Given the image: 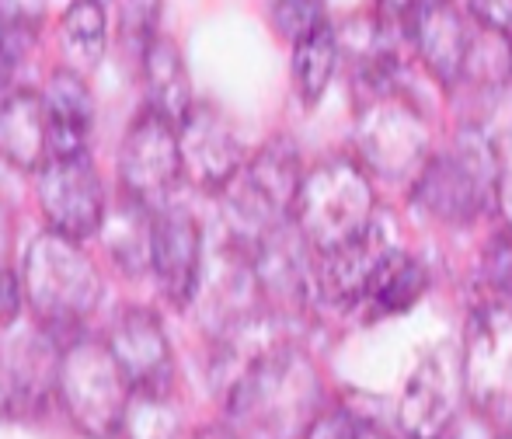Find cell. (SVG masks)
I'll list each match as a JSON object with an SVG mask.
<instances>
[{"instance_id": "1", "label": "cell", "mask_w": 512, "mask_h": 439, "mask_svg": "<svg viewBox=\"0 0 512 439\" xmlns=\"http://www.w3.org/2000/svg\"><path fill=\"white\" fill-rule=\"evenodd\" d=\"M411 196L425 213L446 223L478 220L499 199V157L492 140L478 126L460 129L446 154L422 164Z\"/></svg>"}, {"instance_id": "2", "label": "cell", "mask_w": 512, "mask_h": 439, "mask_svg": "<svg viewBox=\"0 0 512 439\" xmlns=\"http://www.w3.org/2000/svg\"><path fill=\"white\" fill-rule=\"evenodd\" d=\"M373 217H377L373 185L366 171L349 157H331L300 178L297 199H293V227L300 230L314 255L349 244L370 227Z\"/></svg>"}, {"instance_id": "3", "label": "cell", "mask_w": 512, "mask_h": 439, "mask_svg": "<svg viewBox=\"0 0 512 439\" xmlns=\"http://www.w3.org/2000/svg\"><path fill=\"white\" fill-rule=\"evenodd\" d=\"M25 290L35 314L53 328L56 338L95 311L102 297V279L74 237L46 230L28 244Z\"/></svg>"}, {"instance_id": "4", "label": "cell", "mask_w": 512, "mask_h": 439, "mask_svg": "<svg viewBox=\"0 0 512 439\" xmlns=\"http://www.w3.org/2000/svg\"><path fill=\"white\" fill-rule=\"evenodd\" d=\"M300 154L290 140H276L227 182V220L234 241L251 251L265 234L293 220L300 189Z\"/></svg>"}, {"instance_id": "5", "label": "cell", "mask_w": 512, "mask_h": 439, "mask_svg": "<svg viewBox=\"0 0 512 439\" xmlns=\"http://www.w3.org/2000/svg\"><path fill=\"white\" fill-rule=\"evenodd\" d=\"M56 391H60L70 422L95 439L119 433L129 398H133L108 345L95 338H77L60 352Z\"/></svg>"}, {"instance_id": "6", "label": "cell", "mask_w": 512, "mask_h": 439, "mask_svg": "<svg viewBox=\"0 0 512 439\" xmlns=\"http://www.w3.org/2000/svg\"><path fill=\"white\" fill-rule=\"evenodd\" d=\"M464 394L481 415L512 422V300L488 297L467 321L460 349Z\"/></svg>"}, {"instance_id": "7", "label": "cell", "mask_w": 512, "mask_h": 439, "mask_svg": "<svg viewBox=\"0 0 512 439\" xmlns=\"http://www.w3.org/2000/svg\"><path fill=\"white\" fill-rule=\"evenodd\" d=\"M359 154L384 178H411L429 161V126L391 88L370 91L356 126Z\"/></svg>"}, {"instance_id": "8", "label": "cell", "mask_w": 512, "mask_h": 439, "mask_svg": "<svg viewBox=\"0 0 512 439\" xmlns=\"http://www.w3.org/2000/svg\"><path fill=\"white\" fill-rule=\"evenodd\" d=\"M35 171H39L35 189H39V203L49 227L60 230L63 237H74V241H84V237L102 230L105 192L88 150L67 157H46Z\"/></svg>"}, {"instance_id": "9", "label": "cell", "mask_w": 512, "mask_h": 439, "mask_svg": "<svg viewBox=\"0 0 512 439\" xmlns=\"http://www.w3.org/2000/svg\"><path fill=\"white\" fill-rule=\"evenodd\" d=\"M119 171L133 203L147 206V210L168 206L171 192L182 178L175 126L150 109L140 119H133V126L126 129V140H122Z\"/></svg>"}, {"instance_id": "10", "label": "cell", "mask_w": 512, "mask_h": 439, "mask_svg": "<svg viewBox=\"0 0 512 439\" xmlns=\"http://www.w3.org/2000/svg\"><path fill=\"white\" fill-rule=\"evenodd\" d=\"M464 401L460 352L436 349L415 366L398 405V426L408 439H443Z\"/></svg>"}, {"instance_id": "11", "label": "cell", "mask_w": 512, "mask_h": 439, "mask_svg": "<svg viewBox=\"0 0 512 439\" xmlns=\"http://www.w3.org/2000/svg\"><path fill=\"white\" fill-rule=\"evenodd\" d=\"M105 345L119 363L133 398H168L175 384V356L154 314L140 307L119 314Z\"/></svg>"}, {"instance_id": "12", "label": "cell", "mask_w": 512, "mask_h": 439, "mask_svg": "<svg viewBox=\"0 0 512 439\" xmlns=\"http://www.w3.org/2000/svg\"><path fill=\"white\" fill-rule=\"evenodd\" d=\"M150 269L168 300L185 307L203 276V230L182 206H161L150 220Z\"/></svg>"}, {"instance_id": "13", "label": "cell", "mask_w": 512, "mask_h": 439, "mask_svg": "<svg viewBox=\"0 0 512 439\" xmlns=\"http://www.w3.org/2000/svg\"><path fill=\"white\" fill-rule=\"evenodd\" d=\"M175 133L185 175L209 192L227 189V182L244 164V147L234 126L209 105H192L189 115L175 126Z\"/></svg>"}, {"instance_id": "14", "label": "cell", "mask_w": 512, "mask_h": 439, "mask_svg": "<svg viewBox=\"0 0 512 439\" xmlns=\"http://www.w3.org/2000/svg\"><path fill=\"white\" fill-rule=\"evenodd\" d=\"M471 25L453 0H422L408 18V39L439 84L457 88L464 56L471 46Z\"/></svg>"}, {"instance_id": "15", "label": "cell", "mask_w": 512, "mask_h": 439, "mask_svg": "<svg viewBox=\"0 0 512 439\" xmlns=\"http://www.w3.org/2000/svg\"><path fill=\"white\" fill-rule=\"evenodd\" d=\"M60 352L53 335L18 331L0 342V412H25L46 398L49 384H56Z\"/></svg>"}, {"instance_id": "16", "label": "cell", "mask_w": 512, "mask_h": 439, "mask_svg": "<svg viewBox=\"0 0 512 439\" xmlns=\"http://www.w3.org/2000/svg\"><path fill=\"white\" fill-rule=\"evenodd\" d=\"M42 112H46V143L49 157L84 154L95 122V102L88 95V84L74 70H56L42 95Z\"/></svg>"}, {"instance_id": "17", "label": "cell", "mask_w": 512, "mask_h": 439, "mask_svg": "<svg viewBox=\"0 0 512 439\" xmlns=\"http://www.w3.org/2000/svg\"><path fill=\"white\" fill-rule=\"evenodd\" d=\"M429 286V272L418 262L415 255L401 251L398 244L380 255V262L373 265V272L366 276L363 297H359V307L373 314V318H391V314H401L415 304L418 297Z\"/></svg>"}, {"instance_id": "18", "label": "cell", "mask_w": 512, "mask_h": 439, "mask_svg": "<svg viewBox=\"0 0 512 439\" xmlns=\"http://www.w3.org/2000/svg\"><path fill=\"white\" fill-rule=\"evenodd\" d=\"M0 157H7L21 171H35L49 157L42 95L14 91L4 98L0 105Z\"/></svg>"}, {"instance_id": "19", "label": "cell", "mask_w": 512, "mask_h": 439, "mask_svg": "<svg viewBox=\"0 0 512 439\" xmlns=\"http://www.w3.org/2000/svg\"><path fill=\"white\" fill-rule=\"evenodd\" d=\"M143 84H147V109L164 122L178 126L192 109V84L185 74L182 53L168 39H150L143 49Z\"/></svg>"}, {"instance_id": "20", "label": "cell", "mask_w": 512, "mask_h": 439, "mask_svg": "<svg viewBox=\"0 0 512 439\" xmlns=\"http://www.w3.org/2000/svg\"><path fill=\"white\" fill-rule=\"evenodd\" d=\"M335 67H338V39L328 21H321L314 32H307L304 39L293 42V81H297L304 105L321 102L331 77H335Z\"/></svg>"}, {"instance_id": "21", "label": "cell", "mask_w": 512, "mask_h": 439, "mask_svg": "<svg viewBox=\"0 0 512 439\" xmlns=\"http://www.w3.org/2000/svg\"><path fill=\"white\" fill-rule=\"evenodd\" d=\"M63 49L77 67H95L105 53V7L98 0H74L63 14Z\"/></svg>"}, {"instance_id": "22", "label": "cell", "mask_w": 512, "mask_h": 439, "mask_svg": "<svg viewBox=\"0 0 512 439\" xmlns=\"http://www.w3.org/2000/svg\"><path fill=\"white\" fill-rule=\"evenodd\" d=\"M509 74H512L509 32H495V28L478 25V32L471 35V46H467L460 81L481 84V88H499Z\"/></svg>"}, {"instance_id": "23", "label": "cell", "mask_w": 512, "mask_h": 439, "mask_svg": "<svg viewBox=\"0 0 512 439\" xmlns=\"http://www.w3.org/2000/svg\"><path fill=\"white\" fill-rule=\"evenodd\" d=\"M150 220H154V210L133 203V199L115 213V223L108 230V251L126 272L150 269Z\"/></svg>"}, {"instance_id": "24", "label": "cell", "mask_w": 512, "mask_h": 439, "mask_svg": "<svg viewBox=\"0 0 512 439\" xmlns=\"http://www.w3.org/2000/svg\"><path fill=\"white\" fill-rule=\"evenodd\" d=\"M122 429H126V439H175L178 419L164 405V398H129Z\"/></svg>"}, {"instance_id": "25", "label": "cell", "mask_w": 512, "mask_h": 439, "mask_svg": "<svg viewBox=\"0 0 512 439\" xmlns=\"http://www.w3.org/2000/svg\"><path fill=\"white\" fill-rule=\"evenodd\" d=\"M304 439H387V433L349 408H331V412H317Z\"/></svg>"}, {"instance_id": "26", "label": "cell", "mask_w": 512, "mask_h": 439, "mask_svg": "<svg viewBox=\"0 0 512 439\" xmlns=\"http://www.w3.org/2000/svg\"><path fill=\"white\" fill-rule=\"evenodd\" d=\"M321 21H328L324 18L321 0H272V25L290 42L304 39Z\"/></svg>"}, {"instance_id": "27", "label": "cell", "mask_w": 512, "mask_h": 439, "mask_svg": "<svg viewBox=\"0 0 512 439\" xmlns=\"http://www.w3.org/2000/svg\"><path fill=\"white\" fill-rule=\"evenodd\" d=\"M485 276H488V297L512 300V237H499V241L488 248Z\"/></svg>"}, {"instance_id": "28", "label": "cell", "mask_w": 512, "mask_h": 439, "mask_svg": "<svg viewBox=\"0 0 512 439\" xmlns=\"http://www.w3.org/2000/svg\"><path fill=\"white\" fill-rule=\"evenodd\" d=\"M471 18L495 32H512V0H467Z\"/></svg>"}, {"instance_id": "29", "label": "cell", "mask_w": 512, "mask_h": 439, "mask_svg": "<svg viewBox=\"0 0 512 439\" xmlns=\"http://www.w3.org/2000/svg\"><path fill=\"white\" fill-rule=\"evenodd\" d=\"M122 18H126V32L129 35H140V39L150 42L154 18H157V0H126V7H122Z\"/></svg>"}, {"instance_id": "30", "label": "cell", "mask_w": 512, "mask_h": 439, "mask_svg": "<svg viewBox=\"0 0 512 439\" xmlns=\"http://www.w3.org/2000/svg\"><path fill=\"white\" fill-rule=\"evenodd\" d=\"M21 314V283L7 265H0V325H14Z\"/></svg>"}, {"instance_id": "31", "label": "cell", "mask_w": 512, "mask_h": 439, "mask_svg": "<svg viewBox=\"0 0 512 439\" xmlns=\"http://www.w3.org/2000/svg\"><path fill=\"white\" fill-rule=\"evenodd\" d=\"M418 4H422V0H380V11L391 14V18H398V21H405V28H408V18Z\"/></svg>"}, {"instance_id": "32", "label": "cell", "mask_w": 512, "mask_h": 439, "mask_svg": "<svg viewBox=\"0 0 512 439\" xmlns=\"http://www.w3.org/2000/svg\"><path fill=\"white\" fill-rule=\"evenodd\" d=\"M192 439H237V436H234V429H230V426H206V429H199Z\"/></svg>"}, {"instance_id": "33", "label": "cell", "mask_w": 512, "mask_h": 439, "mask_svg": "<svg viewBox=\"0 0 512 439\" xmlns=\"http://www.w3.org/2000/svg\"><path fill=\"white\" fill-rule=\"evenodd\" d=\"M4 248H7V220H4V213H0V255H4Z\"/></svg>"}, {"instance_id": "34", "label": "cell", "mask_w": 512, "mask_h": 439, "mask_svg": "<svg viewBox=\"0 0 512 439\" xmlns=\"http://www.w3.org/2000/svg\"><path fill=\"white\" fill-rule=\"evenodd\" d=\"M502 439H512V433H506V436H502Z\"/></svg>"}, {"instance_id": "35", "label": "cell", "mask_w": 512, "mask_h": 439, "mask_svg": "<svg viewBox=\"0 0 512 439\" xmlns=\"http://www.w3.org/2000/svg\"><path fill=\"white\" fill-rule=\"evenodd\" d=\"M98 4H108V0H98Z\"/></svg>"}]
</instances>
